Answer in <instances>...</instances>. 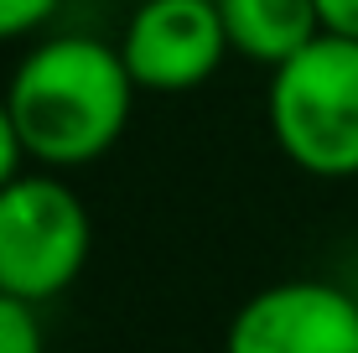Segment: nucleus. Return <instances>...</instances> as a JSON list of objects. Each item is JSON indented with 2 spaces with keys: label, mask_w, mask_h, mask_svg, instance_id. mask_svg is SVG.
<instances>
[{
  "label": "nucleus",
  "mask_w": 358,
  "mask_h": 353,
  "mask_svg": "<svg viewBox=\"0 0 358 353\" xmlns=\"http://www.w3.org/2000/svg\"><path fill=\"white\" fill-rule=\"evenodd\" d=\"M218 16H224L229 47L265 73L322 36L317 0H218Z\"/></svg>",
  "instance_id": "6"
},
{
  "label": "nucleus",
  "mask_w": 358,
  "mask_h": 353,
  "mask_svg": "<svg viewBox=\"0 0 358 353\" xmlns=\"http://www.w3.org/2000/svg\"><path fill=\"white\" fill-rule=\"evenodd\" d=\"M94 250L89 203L68 172L21 166L0 187V291L47 307L83 275Z\"/></svg>",
  "instance_id": "3"
},
{
  "label": "nucleus",
  "mask_w": 358,
  "mask_h": 353,
  "mask_svg": "<svg viewBox=\"0 0 358 353\" xmlns=\"http://www.w3.org/2000/svg\"><path fill=\"white\" fill-rule=\"evenodd\" d=\"M265 125L301 177H358V42L322 31L265 78Z\"/></svg>",
  "instance_id": "2"
},
{
  "label": "nucleus",
  "mask_w": 358,
  "mask_h": 353,
  "mask_svg": "<svg viewBox=\"0 0 358 353\" xmlns=\"http://www.w3.org/2000/svg\"><path fill=\"white\" fill-rule=\"evenodd\" d=\"M21 166H31V161H27V145H21V136H16L10 104H6V94H0V187H6Z\"/></svg>",
  "instance_id": "9"
},
{
  "label": "nucleus",
  "mask_w": 358,
  "mask_h": 353,
  "mask_svg": "<svg viewBox=\"0 0 358 353\" xmlns=\"http://www.w3.org/2000/svg\"><path fill=\"white\" fill-rule=\"evenodd\" d=\"M0 353H47V333H42V307L16 301L0 291Z\"/></svg>",
  "instance_id": "7"
},
{
  "label": "nucleus",
  "mask_w": 358,
  "mask_h": 353,
  "mask_svg": "<svg viewBox=\"0 0 358 353\" xmlns=\"http://www.w3.org/2000/svg\"><path fill=\"white\" fill-rule=\"evenodd\" d=\"M0 94L10 104L27 161L47 172H83L104 161L141 99L120 42L94 31H42L21 47Z\"/></svg>",
  "instance_id": "1"
},
{
  "label": "nucleus",
  "mask_w": 358,
  "mask_h": 353,
  "mask_svg": "<svg viewBox=\"0 0 358 353\" xmlns=\"http://www.w3.org/2000/svg\"><path fill=\"white\" fill-rule=\"evenodd\" d=\"M317 16H322V31L358 42V0H317Z\"/></svg>",
  "instance_id": "10"
},
{
  "label": "nucleus",
  "mask_w": 358,
  "mask_h": 353,
  "mask_svg": "<svg viewBox=\"0 0 358 353\" xmlns=\"http://www.w3.org/2000/svg\"><path fill=\"white\" fill-rule=\"evenodd\" d=\"M63 0H0V47L10 42H36L57 21Z\"/></svg>",
  "instance_id": "8"
},
{
  "label": "nucleus",
  "mask_w": 358,
  "mask_h": 353,
  "mask_svg": "<svg viewBox=\"0 0 358 353\" xmlns=\"http://www.w3.org/2000/svg\"><path fill=\"white\" fill-rule=\"evenodd\" d=\"M120 57L141 94H192L234 52L218 0H135L120 27Z\"/></svg>",
  "instance_id": "5"
},
{
  "label": "nucleus",
  "mask_w": 358,
  "mask_h": 353,
  "mask_svg": "<svg viewBox=\"0 0 358 353\" xmlns=\"http://www.w3.org/2000/svg\"><path fill=\"white\" fill-rule=\"evenodd\" d=\"M224 353H358V291L327 275L270 281L229 317Z\"/></svg>",
  "instance_id": "4"
}]
</instances>
